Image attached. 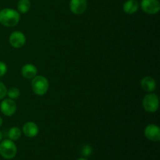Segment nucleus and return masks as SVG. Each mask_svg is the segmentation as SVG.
Listing matches in <instances>:
<instances>
[{
	"label": "nucleus",
	"instance_id": "6ab92c4d",
	"mask_svg": "<svg viewBox=\"0 0 160 160\" xmlns=\"http://www.w3.org/2000/svg\"><path fill=\"white\" fill-rule=\"evenodd\" d=\"M7 71V67H6V63L0 61V77L4 76Z\"/></svg>",
	"mask_w": 160,
	"mask_h": 160
},
{
	"label": "nucleus",
	"instance_id": "f257e3e1",
	"mask_svg": "<svg viewBox=\"0 0 160 160\" xmlns=\"http://www.w3.org/2000/svg\"><path fill=\"white\" fill-rule=\"evenodd\" d=\"M20 13L10 8L0 10V23L6 27H14L20 21Z\"/></svg>",
	"mask_w": 160,
	"mask_h": 160
},
{
	"label": "nucleus",
	"instance_id": "4be33fe9",
	"mask_svg": "<svg viewBox=\"0 0 160 160\" xmlns=\"http://www.w3.org/2000/svg\"><path fill=\"white\" fill-rule=\"evenodd\" d=\"M78 160H88V159H85V158H81V159H78Z\"/></svg>",
	"mask_w": 160,
	"mask_h": 160
},
{
	"label": "nucleus",
	"instance_id": "9b49d317",
	"mask_svg": "<svg viewBox=\"0 0 160 160\" xmlns=\"http://www.w3.org/2000/svg\"><path fill=\"white\" fill-rule=\"evenodd\" d=\"M142 89L147 92H152L156 88V82L152 77H145L141 81Z\"/></svg>",
	"mask_w": 160,
	"mask_h": 160
},
{
	"label": "nucleus",
	"instance_id": "6e6552de",
	"mask_svg": "<svg viewBox=\"0 0 160 160\" xmlns=\"http://www.w3.org/2000/svg\"><path fill=\"white\" fill-rule=\"evenodd\" d=\"M145 136L152 142H159L160 140L159 128L155 124H148L145 129Z\"/></svg>",
	"mask_w": 160,
	"mask_h": 160
},
{
	"label": "nucleus",
	"instance_id": "4468645a",
	"mask_svg": "<svg viewBox=\"0 0 160 160\" xmlns=\"http://www.w3.org/2000/svg\"><path fill=\"white\" fill-rule=\"evenodd\" d=\"M31 9L30 0H19L17 3V9L21 13H26Z\"/></svg>",
	"mask_w": 160,
	"mask_h": 160
},
{
	"label": "nucleus",
	"instance_id": "f3484780",
	"mask_svg": "<svg viewBox=\"0 0 160 160\" xmlns=\"http://www.w3.org/2000/svg\"><path fill=\"white\" fill-rule=\"evenodd\" d=\"M92 153V146H90L89 145H85L83 146L82 149H81V154H82V156L87 157V156H91Z\"/></svg>",
	"mask_w": 160,
	"mask_h": 160
},
{
	"label": "nucleus",
	"instance_id": "20e7f679",
	"mask_svg": "<svg viewBox=\"0 0 160 160\" xmlns=\"http://www.w3.org/2000/svg\"><path fill=\"white\" fill-rule=\"evenodd\" d=\"M143 107L148 112H155L159 108V98L156 94L150 93L145 96L143 99Z\"/></svg>",
	"mask_w": 160,
	"mask_h": 160
},
{
	"label": "nucleus",
	"instance_id": "f8f14e48",
	"mask_svg": "<svg viewBox=\"0 0 160 160\" xmlns=\"http://www.w3.org/2000/svg\"><path fill=\"white\" fill-rule=\"evenodd\" d=\"M38 70L33 64H26L21 68V74L27 79H32L37 75Z\"/></svg>",
	"mask_w": 160,
	"mask_h": 160
},
{
	"label": "nucleus",
	"instance_id": "2eb2a0df",
	"mask_svg": "<svg viewBox=\"0 0 160 160\" xmlns=\"http://www.w3.org/2000/svg\"><path fill=\"white\" fill-rule=\"evenodd\" d=\"M21 130L17 127H13V128H10L8 132V137L10 140L12 141H17L21 136Z\"/></svg>",
	"mask_w": 160,
	"mask_h": 160
},
{
	"label": "nucleus",
	"instance_id": "1a4fd4ad",
	"mask_svg": "<svg viewBox=\"0 0 160 160\" xmlns=\"http://www.w3.org/2000/svg\"><path fill=\"white\" fill-rule=\"evenodd\" d=\"M87 6V0H70V11L77 15L84 13Z\"/></svg>",
	"mask_w": 160,
	"mask_h": 160
},
{
	"label": "nucleus",
	"instance_id": "ddd939ff",
	"mask_svg": "<svg viewBox=\"0 0 160 160\" xmlns=\"http://www.w3.org/2000/svg\"><path fill=\"white\" fill-rule=\"evenodd\" d=\"M139 4L136 0H128L123 5V9L126 13L134 14L138 10Z\"/></svg>",
	"mask_w": 160,
	"mask_h": 160
},
{
	"label": "nucleus",
	"instance_id": "423d86ee",
	"mask_svg": "<svg viewBox=\"0 0 160 160\" xmlns=\"http://www.w3.org/2000/svg\"><path fill=\"white\" fill-rule=\"evenodd\" d=\"M0 110L3 115L6 116V117H11L17 111V105L13 99L6 98V99L2 100V102H1Z\"/></svg>",
	"mask_w": 160,
	"mask_h": 160
},
{
	"label": "nucleus",
	"instance_id": "a211bd4d",
	"mask_svg": "<svg viewBox=\"0 0 160 160\" xmlns=\"http://www.w3.org/2000/svg\"><path fill=\"white\" fill-rule=\"evenodd\" d=\"M7 94V89L6 85L2 81H0V99H2Z\"/></svg>",
	"mask_w": 160,
	"mask_h": 160
},
{
	"label": "nucleus",
	"instance_id": "7ed1b4c3",
	"mask_svg": "<svg viewBox=\"0 0 160 160\" xmlns=\"http://www.w3.org/2000/svg\"><path fill=\"white\" fill-rule=\"evenodd\" d=\"M31 87L36 95H44L48 90V81L44 76H35L32 78Z\"/></svg>",
	"mask_w": 160,
	"mask_h": 160
},
{
	"label": "nucleus",
	"instance_id": "f03ea898",
	"mask_svg": "<svg viewBox=\"0 0 160 160\" xmlns=\"http://www.w3.org/2000/svg\"><path fill=\"white\" fill-rule=\"evenodd\" d=\"M17 153V145L10 139L4 140L0 143V155L6 159H12Z\"/></svg>",
	"mask_w": 160,
	"mask_h": 160
},
{
	"label": "nucleus",
	"instance_id": "412c9836",
	"mask_svg": "<svg viewBox=\"0 0 160 160\" xmlns=\"http://www.w3.org/2000/svg\"><path fill=\"white\" fill-rule=\"evenodd\" d=\"M2 125V117H0V127Z\"/></svg>",
	"mask_w": 160,
	"mask_h": 160
},
{
	"label": "nucleus",
	"instance_id": "aec40b11",
	"mask_svg": "<svg viewBox=\"0 0 160 160\" xmlns=\"http://www.w3.org/2000/svg\"><path fill=\"white\" fill-rule=\"evenodd\" d=\"M2 139V133L1 131H0V142H1Z\"/></svg>",
	"mask_w": 160,
	"mask_h": 160
},
{
	"label": "nucleus",
	"instance_id": "39448f33",
	"mask_svg": "<svg viewBox=\"0 0 160 160\" xmlns=\"http://www.w3.org/2000/svg\"><path fill=\"white\" fill-rule=\"evenodd\" d=\"M141 8L142 10L148 14H156L160 9L159 0H142Z\"/></svg>",
	"mask_w": 160,
	"mask_h": 160
},
{
	"label": "nucleus",
	"instance_id": "dca6fc26",
	"mask_svg": "<svg viewBox=\"0 0 160 160\" xmlns=\"http://www.w3.org/2000/svg\"><path fill=\"white\" fill-rule=\"evenodd\" d=\"M6 95L9 96L11 99H17L20 95V92L17 88H11L9 90H7V94Z\"/></svg>",
	"mask_w": 160,
	"mask_h": 160
},
{
	"label": "nucleus",
	"instance_id": "0eeeda50",
	"mask_svg": "<svg viewBox=\"0 0 160 160\" xmlns=\"http://www.w3.org/2000/svg\"><path fill=\"white\" fill-rule=\"evenodd\" d=\"M9 44L15 48H20L26 43V37L20 31H14L9 36Z\"/></svg>",
	"mask_w": 160,
	"mask_h": 160
},
{
	"label": "nucleus",
	"instance_id": "9d476101",
	"mask_svg": "<svg viewBox=\"0 0 160 160\" xmlns=\"http://www.w3.org/2000/svg\"><path fill=\"white\" fill-rule=\"evenodd\" d=\"M39 129L38 125L34 122H27L23 126V133L28 138H34L38 135Z\"/></svg>",
	"mask_w": 160,
	"mask_h": 160
}]
</instances>
